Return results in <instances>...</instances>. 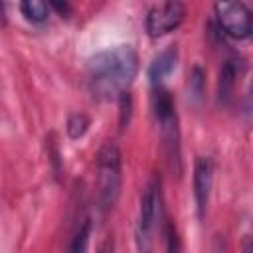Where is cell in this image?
<instances>
[{
	"mask_svg": "<svg viewBox=\"0 0 253 253\" xmlns=\"http://www.w3.org/2000/svg\"><path fill=\"white\" fill-rule=\"evenodd\" d=\"M235 77H237L235 61H225L223 67H221V71H219V81H217V101L221 105H225L231 99Z\"/></svg>",
	"mask_w": 253,
	"mask_h": 253,
	"instance_id": "cell-9",
	"label": "cell"
},
{
	"mask_svg": "<svg viewBox=\"0 0 253 253\" xmlns=\"http://www.w3.org/2000/svg\"><path fill=\"white\" fill-rule=\"evenodd\" d=\"M138 73V55L132 45H115L87 61V85L93 97L111 101L126 93Z\"/></svg>",
	"mask_w": 253,
	"mask_h": 253,
	"instance_id": "cell-1",
	"label": "cell"
},
{
	"mask_svg": "<svg viewBox=\"0 0 253 253\" xmlns=\"http://www.w3.org/2000/svg\"><path fill=\"white\" fill-rule=\"evenodd\" d=\"M51 8H55L59 14H69V12H71V6L65 4V2H63V4H61V2H51Z\"/></svg>",
	"mask_w": 253,
	"mask_h": 253,
	"instance_id": "cell-15",
	"label": "cell"
},
{
	"mask_svg": "<svg viewBox=\"0 0 253 253\" xmlns=\"http://www.w3.org/2000/svg\"><path fill=\"white\" fill-rule=\"evenodd\" d=\"M162 219V190L160 178L152 176L142 194H140V208H138V221H136V249L138 253H152L154 251V235L158 223Z\"/></svg>",
	"mask_w": 253,
	"mask_h": 253,
	"instance_id": "cell-2",
	"label": "cell"
},
{
	"mask_svg": "<svg viewBox=\"0 0 253 253\" xmlns=\"http://www.w3.org/2000/svg\"><path fill=\"white\" fill-rule=\"evenodd\" d=\"M89 237H91V219L85 217V219L77 225V229H75V233H73V239H71V243H69L67 253H87Z\"/></svg>",
	"mask_w": 253,
	"mask_h": 253,
	"instance_id": "cell-10",
	"label": "cell"
},
{
	"mask_svg": "<svg viewBox=\"0 0 253 253\" xmlns=\"http://www.w3.org/2000/svg\"><path fill=\"white\" fill-rule=\"evenodd\" d=\"M20 10L22 14L26 16V20H30L32 24H42L47 20V14H49V6L42 0H26L20 4Z\"/></svg>",
	"mask_w": 253,
	"mask_h": 253,
	"instance_id": "cell-11",
	"label": "cell"
},
{
	"mask_svg": "<svg viewBox=\"0 0 253 253\" xmlns=\"http://www.w3.org/2000/svg\"><path fill=\"white\" fill-rule=\"evenodd\" d=\"M211 180H213V164L210 156H198L194 164V198H196V208L198 215L204 217L210 202V190H211Z\"/></svg>",
	"mask_w": 253,
	"mask_h": 253,
	"instance_id": "cell-7",
	"label": "cell"
},
{
	"mask_svg": "<svg viewBox=\"0 0 253 253\" xmlns=\"http://www.w3.org/2000/svg\"><path fill=\"white\" fill-rule=\"evenodd\" d=\"M215 18L225 36L233 40H245L251 36V12L243 2H217Z\"/></svg>",
	"mask_w": 253,
	"mask_h": 253,
	"instance_id": "cell-5",
	"label": "cell"
},
{
	"mask_svg": "<svg viewBox=\"0 0 253 253\" xmlns=\"http://www.w3.org/2000/svg\"><path fill=\"white\" fill-rule=\"evenodd\" d=\"M243 253H251V237L249 235H245V239H243Z\"/></svg>",
	"mask_w": 253,
	"mask_h": 253,
	"instance_id": "cell-17",
	"label": "cell"
},
{
	"mask_svg": "<svg viewBox=\"0 0 253 253\" xmlns=\"http://www.w3.org/2000/svg\"><path fill=\"white\" fill-rule=\"evenodd\" d=\"M152 113H154V121L162 138V144L168 152V160L170 166L176 170V174H180V128H178V115H176V107H174V99L170 95L168 89L164 87H156L152 93Z\"/></svg>",
	"mask_w": 253,
	"mask_h": 253,
	"instance_id": "cell-3",
	"label": "cell"
},
{
	"mask_svg": "<svg viewBox=\"0 0 253 253\" xmlns=\"http://www.w3.org/2000/svg\"><path fill=\"white\" fill-rule=\"evenodd\" d=\"M186 16V8L180 2H162L148 10L146 14V32L150 38H160L176 30Z\"/></svg>",
	"mask_w": 253,
	"mask_h": 253,
	"instance_id": "cell-6",
	"label": "cell"
},
{
	"mask_svg": "<svg viewBox=\"0 0 253 253\" xmlns=\"http://www.w3.org/2000/svg\"><path fill=\"white\" fill-rule=\"evenodd\" d=\"M176 61H178V49H176V45H170V47L162 49L158 55H154L152 63L148 65V79H150V83L154 87H158L160 81L174 69Z\"/></svg>",
	"mask_w": 253,
	"mask_h": 253,
	"instance_id": "cell-8",
	"label": "cell"
},
{
	"mask_svg": "<svg viewBox=\"0 0 253 253\" xmlns=\"http://www.w3.org/2000/svg\"><path fill=\"white\" fill-rule=\"evenodd\" d=\"M99 253H113V237H107V239L101 243Z\"/></svg>",
	"mask_w": 253,
	"mask_h": 253,
	"instance_id": "cell-16",
	"label": "cell"
},
{
	"mask_svg": "<svg viewBox=\"0 0 253 253\" xmlns=\"http://www.w3.org/2000/svg\"><path fill=\"white\" fill-rule=\"evenodd\" d=\"M123 186V158L121 150L107 142L97 154V204L101 211H109L119 196Z\"/></svg>",
	"mask_w": 253,
	"mask_h": 253,
	"instance_id": "cell-4",
	"label": "cell"
},
{
	"mask_svg": "<svg viewBox=\"0 0 253 253\" xmlns=\"http://www.w3.org/2000/svg\"><path fill=\"white\" fill-rule=\"evenodd\" d=\"M89 117L85 113H75L67 119V134L71 138H81L89 128Z\"/></svg>",
	"mask_w": 253,
	"mask_h": 253,
	"instance_id": "cell-13",
	"label": "cell"
},
{
	"mask_svg": "<svg viewBox=\"0 0 253 253\" xmlns=\"http://www.w3.org/2000/svg\"><path fill=\"white\" fill-rule=\"evenodd\" d=\"M128 119H130V95L123 93L121 95V128L128 125Z\"/></svg>",
	"mask_w": 253,
	"mask_h": 253,
	"instance_id": "cell-14",
	"label": "cell"
},
{
	"mask_svg": "<svg viewBox=\"0 0 253 253\" xmlns=\"http://www.w3.org/2000/svg\"><path fill=\"white\" fill-rule=\"evenodd\" d=\"M204 85H206V73L200 65H194V69L190 71V79H188V97L198 103L204 95Z\"/></svg>",
	"mask_w": 253,
	"mask_h": 253,
	"instance_id": "cell-12",
	"label": "cell"
}]
</instances>
